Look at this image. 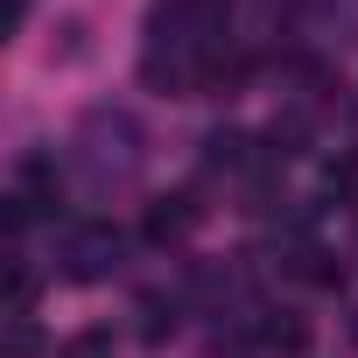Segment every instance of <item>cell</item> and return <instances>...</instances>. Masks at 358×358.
<instances>
[{
    "instance_id": "6da1fadb",
    "label": "cell",
    "mask_w": 358,
    "mask_h": 358,
    "mask_svg": "<svg viewBox=\"0 0 358 358\" xmlns=\"http://www.w3.org/2000/svg\"><path fill=\"white\" fill-rule=\"evenodd\" d=\"M64 169L78 176L92 197L134 190V183H141V169H148V127H141V113H134V106H120V99L85 106V113H78V127H71Z\"/></svg>"
},
{
    "instance_id": "7a4b0ae2",
    "label": "cell",
    "mask_w": 358,
    "mask_h": 358,
    "mask_svg": "<svg viewBox=\"0 0 358 358\" xmlns=\"http://www.w3.org/2000/svg\"><path fill=\"white\" fill-rule=\"evenodd\" d=\"M127 267V232L113 218H71L57 232V274L78 281V288H99Z\"/></svg>"
},
{
    "instance_id": "3957f363",
    "label": "cell",
    "mask_w": 358,
    "mask_h": 358,
    "mask_svg": "<svg viewBox=\"0 0 358 358\" xmlns=\"http://www.w3.org/2000/svg\"><path fill=\"white\" fill-rule=\"evenodd\" d=\"M197 218H204L197 190H169V197H155V204H148V218H141V239H148V246H183Z\"/></svg>"
},
{
    "instance_id": "277c9868",
    "label": "cell",
    "mask_w": 358,
    "mask_h": 358,
    "mask_svg": "<svg viewBox=\"0 0 358 358\" xmlns=\"http://www.w3.org/2000/svg\"><path fill=\"white\" fill-rule=\"evenodd\" d=\"M183 288H148L141 302H134V316H141V344H169L176 337V323H183Z\"/></svg>"
},
{
    "instance_id": "5b68a950",
    "label": "cell",
    "mask_w": 358,
    "mask_h": 358,
    "mask_svg": "<svg viewBox=\"0 0 358 358\" xmlns=\"http://www.w3.org/2000/svg\"><path fill=\"white\" fill-rule=\"evenodd\" d=\"M281 267H288V281H302V288H337V281H344V260L323 253V246H288Z\"/></svg>"
},
{
    "instance_id": "8992f818",
    "label": "cell",
    "mask_w": 358,
    "mask_h": 358,
    "mask_svg": "<svg viewBox=\"0 0 358 358\" xmlns=\"http://www.w3.org/2000/svg\"><path fill=\"white\" fill-rule=\"evenodd\" d=\"M120 344H113V330L106 323H85V330H71L64 344H57V358H113Z\"/></svg>"
},
{
    "instance_id": "52a82bcc",
    "label": "cell",
    "mask_w": 358,
    "mask_h": 358,
    "mask_svg": "<svg viewBox=\"0 0 358 358\" xmlns=\"http://www.w3.org/2000/svg\"><path fill=\"white\" fill-rule=\"evenodd\" d=\"M8 316H36V274H29V260H8Z\"/></svg>"
},
{
    "instance_id": "ba28073f",
    "label": "cell",
    "mask_w": 358,
    "mask_h": 358,
    "mask_svg": "<svg viewBox=\"0 0 358 358\" xmlns=\"http://www.w3.org/2000/svg\"><path fill=\"white\" fill-rule=\"evenodd\" d=\"M8 358H43V330H36V316H8Z\"/></svg>"
}]
</instances>
